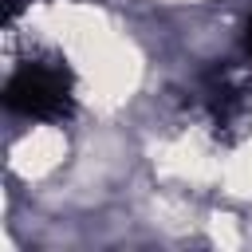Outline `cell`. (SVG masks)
<instances>
[{"mask_svg": "<svg viewBox=\"0 0 252 252\" xmlns=\"http://www.w3.org/2000/svg\"><path fill=\"white\" fill-rule=\"evenodd\" d=\"M8 110L32 118V122H67L75 114V75L67 59L39 55L12 71L4 87Z\"/></svg>", "mask_w": 252, "mask_h": 252, "instance_id": "1", "label": "cell"}, {"mask_svg": "<svg viewBox=\"0 0 252 252\" xmlns=\"http://www.w3.org/2000/svg\"><path fill=\"white\" fill-rule=\"evenodd\" d=\"M209 130L220 146H236L252 130V75L240 67H213L201 83Z\"/></svg>", "mask_w": 252, "mask_h": 252, "instance_id": "2", "label": "cell"}, {"mask_svg": "<svg viewBox=\"0 0 252 252\" xmlns=\"http://www.w3.org/2000/svg\"><path fill=\"white\" fill-rule=\"evenodd\" d=\"M244 47H248V55H252V20H248V28H244Z\"/></svg>", "mask_w": 252, "mask_h": 252, "instance_id": "3", "label": "cell"}]
</instances>
